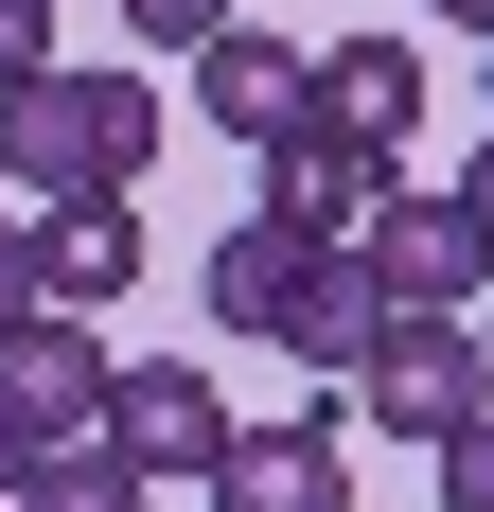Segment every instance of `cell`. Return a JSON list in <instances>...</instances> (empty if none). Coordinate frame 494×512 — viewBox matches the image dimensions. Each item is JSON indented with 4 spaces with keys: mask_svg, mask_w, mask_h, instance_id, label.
<instances>
[{
    "mask_svg": "<svg viewBox=\"0 0 494 512\" xmlns=\"http://www.w3.org/2000/svg\"><path fill=\"white\" fill-rule=\"evenodd\" d=\"M195 283H212V318H230V336H265V318H283V283H300V230H265V212H230Z\"/></svg>",
    "mask_w": 494,
    "mask_h": 512,
    "instance_id": "7c38bea8",
    "label": "cell"
},
{
    "mask_svg": "<svg viewBox=\"0 0 494 512\" xmlns=\"http://www.w3.org/2000/svg\"><path fill=\"white\" fill-rule=\"evenodd\" d=\"M459 212H477V248H494V159H477V177H459Z\"/></svg>",
    "mask_w": 494,
    "mask_h": 512,
    "instance_id": "ac0fdd59",
    "label": "cell"
},
{
    "mask_svg": "<svg viewBox=\"0 0 494 512\" xmlns=\"http://www.w3.org/2000/svg\"><path fill=\"white\" fill-rule=\"evenodd\" d=\"M212 442H230V407L195 354H106V460L124 477H212Z\"/></svg>",
    "mask_w": 494,
    "mask_h": 512,
    "instance_id": "5b68a950",
    "label": "cell"
},
{
    "mask_svg": "<svg viewBox=\"0 0 494 512\" xmlns=\"http://www.w3.org/2000/svg\"><path fill=\"white\" fill-rule=\"evenodd\" d=\"M442 512H494V407H477V424L442 442Z\"/></svg>",
    "mask_w": 494,
    "mask_h": 512,
    "instance_id": "5bb4252c",
    "label": "cell"
},
{
    "mask_svg": "<svg viewBox=\"0 0 494 512\" xmlns=\"http://www.w3.org/2000/svg\"><path fill=\"white\" fill-rule=\"evenodd\" d=\"M353 265L389 283V318H477V301H494L477 212H459V195H424V177H389V195L353 212Z\"/></svg>",
    "mask_w": 494,
    "mask_h": 512,
    "instance_id": "7a4b0ae2",
    "label": "cell"
},
{
    "mask_svg": "<svg viewBox=\"0 0 494 512\" xmlns=\"http://www.w3.org/2000/svg\"><path fill=\"white\" fill-rule=\"evenodd\" d=\"M353 389H371V424H389V442H424V460H442L459 424L494 407V354H477V318H389V336L353 354Z\"/></svg>",
    "mask_w": 494,
    "mask_h": 512,
    "instance_id": "3957f363",
    "label": "cell"
},
{
    "mask_svg": "<svg viewBox=\"0 0 494 512\" xmlns=\"http://www.w3.org/2000/svg\"><path fill=\"white\" fill-rule=\"evenodd\" d=\"M300 106H318L336 142H389V159H406V124H424V53H406V36H336V53H300Z\"/></svg>",
    "mask_w": 494,
    "mask_h": 512,
    "instance_id": "8fae6325",
    "label": "cell"
},
{
    "mask_svg": "<svg viewBox=\"0 0 494 512\" xmlns=\"http://www.w3.org/2000/svg\"><path fill=\"white\" fill-rule=\"evenodd\" d=\"M159 159V71L124 53H53L36 89H0V177H36V195H124Z\"/></svg>",
    "mask_w": 494,
    "mask_h": 512,
    "instance_id": "6da1fadb",
    "label": "cell"
},
{
    "mask_svg": "<svg viewBox=\"0 0 494 512\" xmlns=\"http://www.w3.org/2000/svg\"><path fill=\"white\" fill-rule=\"evenodd\" d=\"M0 424H18V442H89L106 424V336L89 318H0Z\"/></svg>",
    "mask_w": 494,
    "mask_h": 512,
    "instance_id": "8992f818",
    "label": "cell"
},
{
    "mask_svg": "<svg viewBox=\"0 0 494 512\" xmlns=\"http://www.w3.org/2000/svg\"><path fill=\"white\" fill-rule=\"evenodd\" d=\"M265 336H283V354L318 371V389H353V354L389 336V283H371L353 248H300V283H283V318H265Z\"/></svg>",
    "mask_w": 494,
    "mask_h": 512,
    "instance_id": "30bf717a",
    "label": "cell"
},
{
    "mask_svg": "<svg viewBox=\"0 0 494 512\" xmlns=\"http://www.w3.org/2000/svg\"><path fill=\"white\" fill-rule=\"evenodd\" d=\"M424 18H459V36H494V0H424Z\"/></svg>",
    "mask_w": 494,
    "mask_h": 512,
    "instance_id": "d6986e66",
    "label": "cell"
},
{
    "mask_svg": "<svg viewBox=\"0 0 494 512\" xmlns=\"http://www.w3.org/2000/svg\"><path fill=\"white\" fill-rule=\"evenodd\" d=\"M53 71V0H0V89H36Z\"/></svg>",
    "mask_w": 494,
    "mask_h": 512,
    "instance_id": "9a60e30c",
    "label": "cell"
},
{
    "mask_svg": "<svg viewBox=\"0 0 494 512\" xmlns=\"http://www.w3.org/2000/svg\"><path fill=\"white\" fill-rule=\"evenodd\" d=\"M389 177H406L389 142H336V124H318V106H300L283 142L247 159V212H265V230H300V248H353V212L389 195Z\"/></svg>",
    "mask_w": 494,
    "mask_h": 512,
    "instance_id": "277c9868",
    "label": "cell"
},
{
    "mask_svg": "<svg viewBox=\"0 0 494 512\" xmlns=\"http://www.w3.org/2000/svg\"><path fill=\"white\" fill-rule=\"evenodd\" d=\"M212 18H247V0H124V36H159V53H195Z\"/></svg>",
    "mask_w": 494,
    "mask_h": 512,
    "instance_id": "2e32d148",
    "label": "cell"
},
{
    "mask_svg": "<svg viewBox=\"0 0 494 512\" xmlns=\"http://www.w3.org/2000/svg\"><path fill=\"white\" fill-rule=\"evenodd\" d=\"M0 318H36V248H18V230H0Z\"/></svg>",
    "mask_w": 494,
    "mask_h": 512,
    "instance_id": "e0dca14e",
    "label": "cell"
},
{
    "mask_svg": "<svg viewBox=\"0 0 494 512\" xmlns=\"http://www.w3.org/2000/svg\"><path fill=\"white\" fill-rule=\"evenodd\" d=\"M18 248H36V301L53 318H106L124 283H142V212H124V195H53Z\"/></svg>",
    "mask_w": 494,
    "mask_h": 512,
    "instance_id": "ba28073f",
    "label": "cell"
},
{
    "mask_svg": "<svg viewBox=\"0 0 494 512\" xmlns=\"http://www.w3.org/2000/svg\"><path fill=\"white\" fill-rule=\"evenodd\" d=\"M0 495H18V424H0Z\"/></svg>",
    "mask_w": 494,
    "mask_h": 512,
    "instance_id": "ffe728a7",
    "label": "cell"
},
{
    "mask_svg": "<svg viewBox=\"0 0 494 512\" xmlns=\"http://www.w3.org/2000/svg\"><path fill=\"white\" fill-rule=\"evenodd\" d=\"M195 124L265 159V142L300 124V36H247V18H212V36H195Z\"/></svg>",
    "mask_w": 494,
    "mask_h": 512,
    "instance_id": "9c48e42d",
    "label": "cell"
},
{
    "mask_svg": "<svg viewBox=\"0 0 494 512\" xmlns=\"http://www.w3.org/2000/svg\"><path fill=\"white\" fill-rule=\"evenodd\" d=\"M212 512H353L336 424H318V407H300V424H230V442H212Z\"/></svg>",
    "mask_w": 494,
    "mask_h": 512,
    "instance_id": "52a82bcc",
    "label": "cell"
},
{
    "mask_svg": "<svg viewBox=\"0 0 494 512\" xmlns=\"http://www.w3.org/2000/svg\"><path fill=\"white\" fill-rule=\"evenodd\" d=\"M0 512H142V477L106 460V424H89V442H18V495Z\"/></svg>",
    "mask_w": 494,
    "mask_h": 512,
    "instance_id": "4fadbf2b",
    "label": "cell"
}]
</instances>
